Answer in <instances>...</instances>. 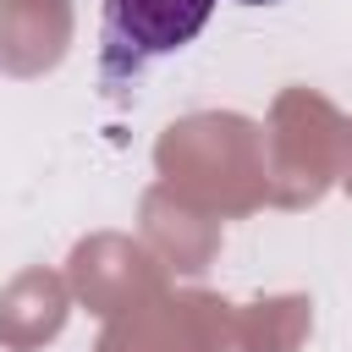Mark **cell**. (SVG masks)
<instances>
[{
  "label": "cell",
  "instance_id": "cell-1",
  "mask_svg": "<svg viewBox=\"0 0 352 352\" xmlns=\"http://www.w3.org/2000/svg\"><path fill=\"white\" fill-rule=\"evenodd\" d=\"M214 0H99V66L104 82H132L143 66L187 50Z\"/></svg>",
  "mask_w": 352,
  "mask_h": 352
},
{
  "label": "cell",
  "instance_id": "cell-2",
  "mask_svg": "<svg viewBox=\"0 0 352 352\" xmlns=\"http://www.w3.org/2000/svg\"><path fill=\"white\" fill-rule=\"evenodd\" d=\"M236 6H275V0H236Z\"/></svg>",
  "mask_w": 352,
  "mask_h": 352
}]
</instances>
